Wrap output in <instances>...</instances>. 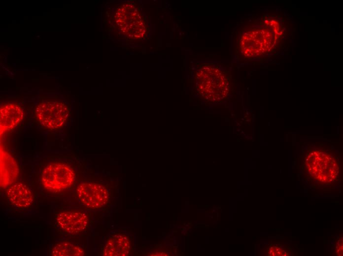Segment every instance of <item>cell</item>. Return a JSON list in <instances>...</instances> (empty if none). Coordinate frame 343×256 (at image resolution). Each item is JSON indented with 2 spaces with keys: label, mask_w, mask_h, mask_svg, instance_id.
Instances as JSON below:
<instances>
[{
  "label": "cell",
  "mask_w": 343,
  "mask_h": 256,
  "mask_svg": "<svg viewBox=\"0 0 343 256\" xmlns=\"http://www.w3.org/2000/svg\"><path fill=\"white\" fill-rule=\"evenodd\" d=\"M74 178V172L70 166L56 162L47 165L44 169L41 181L45 189L59 192L70 187Z\"/></svg>",
  "instance_id": "1"
},
{
  "label": "cell",
  "mask_w": 343,
  "mask_h": 256,
  "mask_svg": "<svg viewBox=\"0 0 343 256\" xmlns=\"http://www.w3.org/2000/svg\"><path fill=\"white\" fill-rule=\"evenodd\" d=\"M35 117L43 127L51 129L62 127L69 116L67 106L60 101H44L35 109Z\"/></svg>",
  "instance_id": "2"
},
{
  "label": "cell",
  "mask_w": 343,
  "mask_h": 256,
  "mask_svg": "<svg viewBox=\"0 0 343 256\" xmlns=\"http://www.w3.org/2000/svg\"><path fill=\"white\" fill-rule=\"evenodd\" d=\"M80 201L86 207L98 209L105 206L109 200L107 190L103 185L93 183L84 182L77 188Z\"/></svg>",
  "instance_id": "3"
},
{
  "label": "cell",
  "mask_w": 343,
  "mask_h": 256,
  "mask_svg": "<svg viewBox=\"0 0 343 256\" xmlns=\"http://www.w3.org/2000/svg\"><path fill=\"white\" fill-rule=\"evenodd\" d=\"M308 163L309 170L311 173L321 180L332 179L337 170L336 164L329 155L322 153L314 152L310 156Z\"/></svg>",
  "instance_id": "4"
},
{
  "label": "cell",
  "mask_w": 343,
  "mask_h": 256,
  "mask_svg": "<svg viewBox=\"0 0 343 256\" xmlns=\"http://www.w3.org/2000/svg\"><path fill=\"white\" fill-rule=\"evenodd\" d=\"M56 221L60 228L69 234L80 233L85 230L88 224L87 215L82 212L60 213L56 217Z\"/></svg>",
  "instance_id": "5"
},
{
  "label": "cell",
  "mask_w": 343,
  "mask_h": 256,
  "mask_svg": "<svg viewBox=\"0 0 343 256\" xmlns=\"http://www.w3.org/2000/svg\"><path fill=\"white\" fill-rule=\"evenodd\" d=\"M24 112L22 106L17 102H6L0 108V133L13 129L22 121Z\"/></svg>",
  "instance_id": "6"
},
{
  "label": "cell",
  "mask_w": 343,
  "mask_h": 256,
  "mask_svg": "<svg viewBox=\"0 0 343 256\" xmlns=\"http://www.w3.org/2000/svg\"><path fill=\"white\" fill-rule=\"evenodd\" d=\"M0 185L2 188L9 187L17 180L19 170L14 157L1 145L0 152Z\"/></svg>",
  "instance_id": "7"
},
{
  "label": "cell",
  "mask_w": 343,
  "mask_h": 256,
  "mask_svg": "<svg viewBox=\"0 0 343 256\" xmlns=\"http://www.w3.org/2000/svg\"><path fill=\"white\" fill-rule=\"evenodd\" d=\"M7 195L12 205L21 208L28 207L33 200L31 190L26 184L21 182L14 183L10 186L7 190Z\"/></svg>",
  "instance_id": "8"
},
{
  "label": "cell",
  "mask_w": 343,
  "mask_h": 256,
  "mask_svg": "<svg viewBox=\"0 0 343 256\" xmlns=\"http://www.w3.org/2000/svg\"><path fill=\"white\" fill-rule=\"evenodd\" d=\"M131 243L129 238L123 234H117L106 241L103 254L106 256H126L129 255Z\"/></svg>",
  "instance_id": "9"
},
{
  "label": "cell",
  "mask_w": 343,
  "mask_h": 256,
  "mask_svg": "<svg viewBox=\"0 0 343 256\" xmlns=\"http://www.w3.org/2000/svg\"><path fill=\"white\" fill-rule=\"evenodd\" d=\"M84 255L80 247L68 242L56 244L51 251V255L55 256H81Z\"/></svg>",
  "instance_id": "10"
}]
</instances>
